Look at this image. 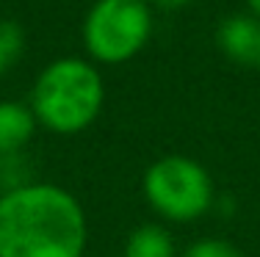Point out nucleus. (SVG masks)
<instances>
[{
  "instance_id": "obj_1",
  "label": "nucleus",
  "mask_w": 260,
  "mask_h": 257,
  "mask_svg": "<svg viewBox=\"0 0 260 257\" xmlns=\"http://www.w3.org/2000/svg\"><path fill=\"white\" fill-rule=\"evenodd\" d=\"M86 210L55 182H28L0 194V257H83Z\"/></svg>"
},
{
  "instance_id": "obj_2",
  "label": "nucleus",
  "mask_w": 260,
  "mask_h": 257,
  "mask_svg": "<svg viewBox=\"0 0 260 257\" xmlns=\"http://www.w3.org/2000/svg\"><path fill=\"white\" fill-rule=\"evenodd\" d=\"M103 102L105 83L97 64L80 56H61L34 78L28 105L47 133L78 136L97 122Z\"/></svg>"
},
{
  "instance_id": "obj_3",
  "label": "nucleus",
  "mask_w": 260,
  "mask_h": 257,
  "mask_svg": "<svg viewBox=\"0 0 260 257\" xmlns=\"http://www.w3.org/2000/svg\"><path fill=\"white\" fill-rule=\"evenodd\" d=\"M152 28L150 0H94L83 17L80 39L91 64L122 66L147 47Z\"/></svg>"
},
{
  "instance_id": "obj_4",
  "label": "nucleus",
  "mask_w": 260,
  "mask_h": 257,
  "mask_svg": "<svg viewBox=\"0 0 260 257\" xmlns=\"http://www.w3.org/2000/svg\"><path fill=\"white\" fill-rule=\"evenodd\" d=\"M144 202L169 224H191L208 216L216 202V182L200 161L188 155H164L141 177Z\"/></svg>"
},
{
  "instance_id": "obj_5",
  "label": "nucleus",
  "mask_w": 260,
  "mask_h": 257,
  "mask_svg": "<svg viewBox=\"0 0 260 257\" xmlns=\"http://www.w3.org/2000/svg\"><path fill=\"white\" fill-rule=\"evenodd\" d=\"M216 47L230 64L260 69V17L249 14H230L216 28Z\"/></svg>"
},
{
  "instance_id": "obj_6",
  "label": "nucleus",
  "mask_w": 260,
  "mask_h": 257,
  "mask_svg": "<svg viewBox=\"0 0 260 257\" xmlns=\"http://www.w3.org/2000/svg\"><path fill=\"white\" fill-rule=\"evenodd\" d=\"M36 122L30 105L17 100H0V155L25 152L30 138L36 136Z\"/></svg>"
},
{
  "instance_id": "obj_7",
  "label": "nucleus",
  "mask_w": 260,
  "mask_h": 257,
  "mask_svg": "<svg viewBox=\"0 0 260 257\" xmlns=\"http://www.w3.org/2000/svg\"><path fill=\"white\" fill-rule=\"evenodd\" d=\"M122 257H180L172 232L164 224L147 222L127 235Z\"/></svg>"
},
{
  "instance_id": "obj_8",
  "label": "nucleus",
  "mask_w": 260,
  "mask_h": 257,
  "mask_svg": "<svg viewBox=\"0 0 260 257\" xmlns=\"http://www.w3.org/2000/svg\"><path fill=\"white\" fill-rule=\"evenodd\" d=\"M25 53V30L20 22L0 17V75L11 69Z\"/></svg>"
},
{
  "instance_id": "obj_9",
  "label": "nucleus",
  "mask_w": 260,
  "mask_h": 257,
  "mask_svg": "<svg viewBox=\"0 0 260 257\" xmlns=\"http://www.w3.org/2000/svg\"><path fill=\"white\" fill-rule=\"evenodd\" d=\"M30 163L25 158V152H11V155H0V194L14 191L20 186H28L30 174H28Z\"/></svg>"
},
{
  "instance_id": "obj_10",
  "label": "nucleus",
  "mask_w": 260,
  "mask_h": 257,
  "mask_svg": "<svg viewBox=\"0 0 260 257\" xmlns=\"http://www.w3.org/2000/svg\"><path fill=\"white\" fill-rule=\"evenodd\" d=\"M180 257H244V252L224 238H200L191 241Z\"/></svg>"
},
{
  "instance_id": "obj_11",
  "label": "nucleus",
  "mask_w": 260,
  "mask_h": 257,
  "mask_svg": "<svg viewBox=\"0 0 260 257\" xmlns=\"http://www.w3.org/2000/svg\"><path fill=\"white\" fill-rule=\"evenodd\" d=\"M191 3H194V0H152V6H158V9H164V11H180Z\"/></svg>"
},
{
  "instance_id": "obj_12",
  "label": "nucleus",
  "mask_w": 260,
  "mask_h": 257,
  "mask_svg": "<svg viewBox=\"0 0 260 257\" xmlns=\"http://www.w3.org/2000/svg\"><path fill=\"white\" fill-rule=\"evenodd\" d=\"M246 9H249V14L260 17V0H246Z\"/></svg>"
}]
</instances>
